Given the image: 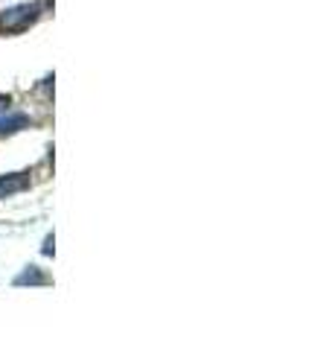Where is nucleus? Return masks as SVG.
I'll list each match as a JSON object with an SVG mask.
<instances>
[{"label":"nucleus","instance_id":"5","mask_svg":"<svg viewBox=\"0 0 332 350\" xmlns=\"http://www.w3.org/2000/svg\"><path fill=\"white\" fill-rule=\"evenodd\" d=\"M53 243H55V239H53V234H47V239H44V248H41L44 254H53V251H55V248H53Z\"/></svg>","mask_w":332,"mask_h":350},{"label":"nucleus","instance_id":"2","mask_svg":"<svg viewBox=\"0 0 332 350\" xmlns=\"http://www.w3.org/2000/svg\"><path fill=\"white\" fill-rule=\"evenodd\" d=\"M29 187V175L27 172H9L0 175V199H9L15 193H24Z\"/></svg>","mask_w":332,"mask_h":350},{"label":"nucleus","instance_id":"6","mask_svg":"<svg viewBox=\"0 0 332 350\" xmlns=\"http://www.w3.org/2000/svg\"><path fill=\"white\" fill-rule=\"evenodd\" d=\"M3 111H9V96L0 94V114H3Z\"/></svg>","mask_w":332,"mask_h":350},{"label":"nucleus","instance_id":"3","mask_svg":"<svg viewBox=\"0 0 332 350\" xmlns=\"http://www.w3.org/2000/svg\"><path fill=\"white\" fill-rule=\"evenodd\" d=\"M50 283H53V278L44 269H38V266H27L15 278V286H50Z\"/></svg>","mask_w":332,"mask_h":350},{"label":"nucleus","instance_id":"4","mask_svg":"<svg viewBox=\"0 0 332 350\" xmlns=\"http://www.w3.org/2000/svg\"><path fill=\"white\" fill-rule=\"evenodd\" d=\"M29 117L27 114H15V111H3L0 114V135H15V131L27 129Z\"/></svg>","mask_w":332,"mask_h":350},{"label":"nucleus","instance_id":"1","mask_svg":"<svg viewBox=\"0 0 332 350\" xmlns=\"http://www.w3.org/2000/svg\"><path fill=\"white\" fill-rule=\"evenodd\" d=\"M47 6H50L47 0H41V3H20L6 9V12H0V32H24L29 24H36L41 9Z\"/></svg>","mask_w":332,"mask_h":350}]
</instances>
